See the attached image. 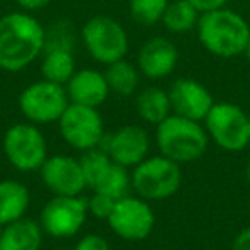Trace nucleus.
<instances>
[{"instance_id":"f257e3e1","label":"nucleus","mask_w":250,"mask_h":250,"mask_svg":"<svg viewBox=\"0 0 250 250\" xmlns=\"http://www.w3.org/2000/svg\"><path fill=\"white\" fill-rule=\"evenodd\" d=\"M46 29L31 12H9L0 18V69L21 72L42 59Z\"/></svg>"},{"instance_id":"f03ea898","label":"nucleus","mask_w":250,"mask_h":250,"mask_svg":"<svg viewBox=\"0 0 250 250\" xmlns=\"http://www.w3.org/2000/svg\"><path fill=\"white\" fill-rule=\"evenodd\" d=\"M195 31L202 48L219 59L243 55L250 40V24L247 19L228 7L202 12Z\"/></svg>"},{"instance_id":"7ed1b4c3","label":"nucleus","mask_w":250,"mask_h":250,"mask_svg":"<svg viewBox=\"0 0 250 250\" xmlns=\"http://www.w3.org/2000/svg\"><path fill=\"white\" fill-rule=\"evenodd\" d=\"M154 141L160 154L170 158L178 165L201 160L211 143L201 122L175 113L156 125Z\"/></svg>"},{"instance_id":"20e7f679","label":"nucleus","mask_w":250,"mask_h":250,"mask_svg":"<svg viewBox=\"0 0 250 250\" xmlns=\"http://www.w3.org/2000/svg\"><path fill=\"white\" fill-rule=\"evenodd\" d=\"M132 178V190L139 197L149 202H160L173 197L182 187L184 173L182 165L173 160L156 154L147 156L130 171Z\"/></svg>"},{"instance_id":"39448f33","label":"nucleus","mask_w":250,"mask_h":250,"mask_svg":"<svg viewBox=\"0 0 250 250\" xmlns=\"http://www.w3.org/2000/svg\"><path fill=\"white\" fill-rule=\"evenodd\" d=\"M81 40L87 55L101 65H110L129 53V33L120 21L111 16H93L84 22Z\"/></svg>"},{"instance_id":"423d86ee","label":"nucleus","mask_w":250,"mask_h":250,"mask_svg":"<svg viewBox=\"0 0 250 250\" xmlns=\"http://www.w3.org/2000/svg\"><path fill=\"white\" fill-rule=\"evenodd\" d=\"M209 141L228 153H240L250 146V115L229 101L214 103L204 118Z\"/></svg>"},{"instance_id":"0eeeda50","label":"nucleus","mask_w":250,"mask_h":250,"mask_svg":"<svg viewBox=\"0 0 250 250\" xmlns=\"http://www.w3.org/2000/svg\"><path fill=\"white\" fill-rule=\"evenodd\" d=\"M2 149L9 165L21 173L40 171L48 154V143L40 125L19 122L11 125L2 139Z\"/></svg>"},{"instance_id":"6e6552de","label":"nucleus","mask_w":250,"mask_h":250,"mask_svg":"<svg viewBox=\"0 0 250 250\" xmlns=\"http://www.w3.org/2000/svg\"><path fill=\"white\" fill-rule=\"evenodd\" d=\"M69 103L65 86L50 83L46 79H40L26 86L19 94L18 101L19 111L26 122L35 125L57 124Z\"/></svg>"},{"instance_id":"1a4fd4ad","label":"nucleus","mask_w":250,"mask_h":250,"mask_svg":"<svg viewBox=\"0 0 250 250\" xmlns=\"http://www.w3.org/2000/svg\"><path fill=\"white\" fill-rule=\"evenodd\" d=\"M57 125L63 143L79 153L103 144L104 122L98 108L69 103Z\"/></svg>"},{"instance_id":"9d476101","label":"nucleus","mask_w":250,"mask_h":250,"mask_svg":"<svg viewBox=\"0 0 250 250\" xmlns=\"http://www.w3.org/2000/svg\"><path fill=\"white\" fill-rule=\"evenodd\" d=\"M87 199L83 195H53L40 212L38 223L43 233L53 238H72L86 223Z\"/></svg>"},{"instance_id":"9b49d317","label":"nucleus","mask_w":250,"mask_h":250,"mask_svg":"<svg viewBox=\"0 0 250 250\" xmlns=\"http://www.w3.org/2000/svg\"><path fill=\"white\" fill-rule=\"evenodd\" d=\"M106 223L118 238L125 242H143L153 233L156 216L149 201L129 194L115 202Z\"/></svg>"},{"instance_id":"f8f14e48","label":"nucleus","mask_w":250,"mask_h":250,"mask_svg":"<svg viewBox=\"0 0 250 250\" xmlns=\"http://www.w3.org/2000/svg\"><path fill=\"white\" fill-rule=\"evenodd\" d=\"M103 149L106 151L113 163L132 170L149 156L151 137L141 125H122L106 137Z\"/></svg>"},{"instance_id":"ddd939ff","label":"nucleus","mask_w":250,"mask_h":250,"mask_svg":"<svg viewBox=\"0 0 250 250\" xmlns=\"http://www.w3.org/2000/svg\"><path fill=\"white\" fill-rule=\"evenodd\" d=\"M42 182L53 195H83L87 188L79 158L52 154L40 168Z\"/></svg>"},{"instance_id":"4468645a","label":"nucleus","mask_w":250,"mask_h":250,"mask_svg":"<svg viewBox=\"0 0 250 250\" xmlns=\"http://www.w3.org/2000/svg\"><path fill=\"white\" fill-rule=\"evenodd\" d=\"M180 53L175 43L165 36H153L137 52V69L141 76L151 81H160L175 72Z\"/></svg>"},{"instance_id":"2eb2a0df","label":"nucleus","mask_w":250,"mask_h":250,"mask_svg":"<svg viewBox=\"0 0 250 250\" xmlns=\"http://www.w3.org/2000/svg\"><path fill=\"white\" fill-rule=\"evenodd\" d=\"M168 96H170L171 111L175 115L197 122H204L206 115L214 104L211 91L202 83L188 77L175 81L168 91Z\"/></svg>"},{"instance_id":"dca6fc26","label":"nucleus","mask_w":250,"mask_h":250,"mask_svg":"<svg viewBox=\"0 0 250 250\" xmlns=\"http://www.w3.org/2000/svg\"><path fill=\"white\" fill-rule=\"evenodd\" d=\"M65 91L70 103L91 108H100L110 96V87L104 72L91 67L77 69L74 76L67 81Z\"/></svg>"},{"instance_id":"f3484780","label":"nucleus","mask_w":250,"mask_h":250,"mask_svg":"<svg viewBox=\"0 0 250 250\" xmlns=\"http://www.w3.org/2000/svg\"><path fill=\"white\" fill-rule=\"evenodd\" d=\"M43 235L38 219H18L2 228L0 250H42Z\"/></svg>"},{"instance_id":"a211bd4d","label":"nucleus","mask_w":250,"mask_h":250,"mask_svg":"<svg viewBox=\"0 0 250 250\" xmlns=\"http://www.w3.org/2000/svg\"><path fill=\"white\" fill-rule=\"evenodd\" d=\"M29 206L31 192L24 184L14 178L0 180V225L5 226L26 218Z\"/></svg>"},{"instance_id":"6ab92c4d","label":"nucleus","mask_w":250,"mask_h":250,"mask_svg":"<svg viewBox=\"0 0 250 250\" xmlns=\"http://www.w3.org/2000/svg\"><path fill=\"white\" fill-rule=\"evenodd\" d=\"M40 70H42V79L65 86L67 81L77 70L76 57H74L72 48H65V46H46L42 55Z\"/></svg>"},{"instance_id":"aec40b11","label":"nucleus","mask_w":250,"mask_h":250,"mask_svg":"<svg viewBox=\"0 0 250 250\" xmlns=\"http://www.w3.org/2000/svg\"><path fill=\"white\" fill-rule=\"evenodd\" d=\"M136 111L141 120L156 127L173 113L168 91L156 86L144 87L143 91L136 93Z\"/></svg>"},{"instance_id":"412c9836","label":"nucleus","mask_w":250,"mask_h":250,"mask_svg":"<svg viewBox=\"0 0 250 250\" xmlns=\"http://www.w3.org/2000/svg\"><path fill=\"white\" fill-rule=\"evenodd\" d=\"M104 77H106L110 93L118 94V96H132L139 91L141 72L136 63L129 60L122 59L106 65Z\"/></svg>"},{"instance_id":"4be33fe9","label":"nucleus","mask_w":250,"mask_h":250,"mask_svg":"<svg viewBox=\"0 0 250 250\" xmlns=\"http://www.w3.org/2000/svg\"><path fill=\"white\" fill-rule=\"evenodd\" d=\"M199 18H201V12L188 0H170L161 24L173 35H185L197 28Z\"/></svg>"},{"instance_id":"5701e85b","label":"nucleus","mask_w":250,"mask_h":250,"mask_svg":"<svg viewBox=\"0 0 250 250\" xmlns=\"http://www.w3.org/2000/svg\"><path fill=\"white\" fill-rule=\"evenodd\" d=\"M130 190H132V178H130L129 168L117 163H111V167L108 168L100 184L93 188V192H101L115 201L129 195Z\"/></svg>"},{"instance_id":"b1692460","label":"nucleus","mask_w":250,"mask_h":250,"mask_svg":"<svg viewBox=\"0 0 250 250\" xmlns=\"http://www.w3.org/2000/svg\"><path fill=\"white\" fill-rule=\"evenodd\" d=\"M79 163L81 168H83L84 178H86L87 188H94L100 184L101 178L104 177V173L108 171L113 161L103 147H94V149L81 153Z\"/></svg>"},{"instance_id":"393cba45","label":"nucleus","mask_w":250,"mask_h":250,"mask_svg":"<svg viewBox=\"0 0 250 250\" xmlns=\"http://www.w3.org/2000/svg\"><path fill=\"white\" fill-rule=\"evenodd\" d=\"M170 0H129L130 18L137 24L149 28L161 22Z\"/></svg>"},{"instance_id":"a878e982","label":"nucleus","mask_w":250,"mask_h":250,"mask_svg":"<svg viewBox=\"0 0 250 250\" xmlns=\"http://www.w3.org/2000/svg\"><path fill=\"white\" fill-rule=\"evenodd\" d=\"M115 202H117L115 199L108 197V195L101 194V192H93V195L87 199V211H89V216L106 221L110 212L113 211Z\"/></svg>"},{"instance_id":"bb28decb","label":"nucleus","mask_w":250,"mask_h":250,"mask_svg":"<svg viewBox=\"0 0 250 250\" xmlns=\"http://www.w3.org/2000/svg\"><path fill=\"white\" fill-rule=\"evenodd\" d=\"M72 250H111V247L110 242L103 235L87 233V235H83L77 240V243L74 245Z\"/></svg>"},{"instance_id":"cd10ccee","label":"nucleus","mask_w":250,"mask_h":250,"mask_svg":"<svg viewBox=\"0 0 250 250\" xmlns=\"http://www.w3.org/2000/svg\"><path fill=\"white\" fill-rule=\"evenodd\" d=\"M188 2L202 14V12H209V11H214V9L226 7L231 0H188Z\"/></svg>"},{"instance_id":"c85d7f7f","label":"nucleus","mask_w":250,"mask_h":250,"mask_svg":"<svg viewBox=\"0 0 250 250\" xmlns=\"http://www.w3.org/2000/svg\"><path fill=\"white\" fill-rule=\"evenodd\" d=\"M229 250H250V226H247L242 231L236 233Z\"/></svg>"},{"instance_id":"c756f323","label":"nucleus","mask_w":250,"mask_h":250,"mask_svg":"<svg viewBox=\"0 0 250 250\" xmlns=\"http://www.w3.org/2000/svg\"><path fill=\"white\" fill-rule=\"evenodd\" d=\"M53 0H16V4L21 7V11L24 12H35L40 9L46 7L48 4H52Z\"/></svg>"},{"instance_id":"7c9ffc66","label":"nucleus","mask_w":250,"mask_h":250,"mask_svg":"<svg viewBox=\"0 0 250 250\" xmlns=\"http://www.w3.org/2000/svg\"><path fill=\"white\" fill-rule=\"evenodd\" d=\"M243 55H245L247 62L250 63V40H249V43H247V46H245V52H243Z\"/></svg>"},{"instance_id":"2f4dec72","label":"nucleus","mask_w":250,"mask_h":250,"mask_svg":"<svg viewBox=\"0 0 250 250\" xmlns=\"http://www.w3.org/2000/svg\"><path fill=\"white\" fill-rule=\"evenodd\" d=\"M245 175H247V182L250 184V161H249V165H247V168H245Z\"/></svg>"},{"instance_id":"473e14b6","label":"nucleus","mask_w":250,"mask_h":250,"mask_svg":"<svg viewBox=\"0 0 250 250\" xmlns=\"http://www.w3.org/2000/svg\"><path fill=\"white\" fill-rule=\"evenodd\" d=\"M151 250H170V249H163V247H156V249H151Z\"/></svg>"},{"instance_id":"72a5a7b5","label":"nucleus","mask_w":250,"mask_h":250,"mask_svg":"<svg viewBox=\"0 0 250 250\" xmlns=\"http://www.w3.org/2000/svg\"><path fill=\"white\" fill-rule=\"evenodd\" d=\"M2 228H4V226H2V225H0V233H2Z\"/></svg>"},{"instance_id":"f704fd0d","label":"nucleus","mask_w":250,"mask_h":250,"mask_svg":"<svg viewBox=\"0 0 250 250\" xmlns=\"http://www.w3.org/2000/svg\"><path fill=\"white\" fill-rule=\"evenodd\" d=\"M57 250H70V249H57Z\"/></svg>"}]
</instances>
